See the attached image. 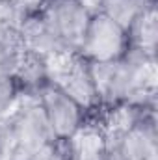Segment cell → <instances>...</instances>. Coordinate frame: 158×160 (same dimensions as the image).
<instances>
[{
    "label": "cell",
    "mask_w": 158,
    "mask_h": 160,
    "mask_svg": "<svg viewBox=\"0 0 158 160\" xmlns=\"http://www.w3.org/2000/svg\"><path fill=\"white\" fill-rule=\"evenodd\" d=\"M22 99L19 82L15 75H6L0 73V119L7 118Z\"/></svg>",
    "instance_id": "52a82bcc"
},
{
    "label": "cell",
    "mask_w": 158,
    "mask_h": 160,
    "mask_svg": "<svg viewBox=\"0 0 158 160\" xmlns=\"http://www.w3.org/2000/svg\"><path fill=\"white\" fill-rule=\"evenodd\" d=\"M36 99L58 143L73 142L86 128V110L54 80H48L41 88L36 93Z\"/></svg>",
    "instance_id": "6da1fadb"
},
{
    "label": "cell",
    "mask_w": 158,
    "mask_h": 160,
    "mask_svg": "<svg viewBox=\"0 0 158 160\" xmlns=\"http://www.w3.org/2000/svg\"><path fill=\"white\" fill-rule=\"evenodd\" d=\"M130 50L128 30L110 17L91 11L87 26L80 38L77 54L89 63H108L123 58Z\"/></svg>",
    "instance_id": "7a4b0ae2"
},
{
    "label": "cell",
    "mask_w": 158,
    "mask_h": 160,
    "mask_svg": "<svg viewBox=\"0 0 158 160\" xmlns=\"http://www.w3.org/2000/svg\"><path fill=\"white\" fill-rule=\"evenodd\" d=\"M130 48L140 50L145 58H156V43H158V26H156V6L147 9L130 28Z\"/></svg>",
    "instance_id": "5b68a950"
},
{
    "label": "cell",
    "mask_w": 158,
    "mask_h": 160,
    "mask_svg": "<svg viewBox=\"0 0 158 160\" xmlns=\"http://www.w3.org/2000/svg\"><path fill=\"white\" fill-rule=\"evenodd\" d=\"M50 78L56 84H60L86 110L87 116L101 108L93 67L82 56L67 54V56L50 60Z\"/></svg>",
    "instance_id": "3957f363"
},
{
    "label": "cell",
    "mask_w": 158,
    "mask_h": 160,
    "mask_svg": "<svg viewBox=\"0 0 158 160\" xmlns=\"http://www.w3.org/2000/svg\"><path fill=\"white\" fill-rule=\"evenodd\" d=\"M24 56L17 26L0 30V73L15 75Z\"/></svg>",
    "instance_id": "8992f818"
},
{
    "label": "cell",
    "mask_w": 158,
    "mask_h": 160,
    "mask_svg": "<svg viewBox=\"0 0 158 160\" xmlns=\"http://www.w3.org/2000/svg\"><path fill=\"white\" fill-rule=\"evenodd\" d=\"M39 11L67 52L77 54L93 8L86 0H39Z\"/></svg>",
    "instance_id": "277c9868"
}]
</instances>
